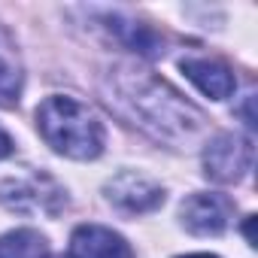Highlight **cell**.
<instances>
[{
    "mask_svg": "<svg viewBox=\"0 0 258 258\" xmlns=\"http://www.w3.org/2000/svg\"><path fill=\"white\" fill-rule=\"evenodd\" d=\"M22 91V67L10 43L0 40V106H13Z\"/></svg>",
    "mask_w": 258,
    "mask_h": 258,
    "instance_id": "30bf717a",
    "label": "cell"
},
{
    "mask_svg": "<svg viewBox=\"0 0 258 258\" xmlns=\"http://www.w3.org/2000/svg\"><path fill=\"white\" fill-rule=\"evenodd\" d=\"M4 195H0V201H7L13 210H22V213H49L55 216L58 207L64 204V191L46 179V176H31L25 182H10L0 188Z\"/></svg>",
    "mask_w": 258,
    "mask_h": 258,
    "instance_id": "5b68a950",
    "label": "cell"
},
{
    "mask_svg": "<svg viewBox=\"0 0 258 258\" xmlns=\"http://www.w3.org/2000/svg\"><path fill=\"white\" fill-rule=\"evenodd\" d=\"M231 216H234V204L225 195H191L188 201H182V222L191 234L201 237L222 234Z\"/></svg>",
    "mask_w": 258,
    "mask_h": 258,
    "instance_id": "8992f818",
    "label": "cell"
},
{
    "mask_svg": "<svg viewBox=\"0 0 258 258\" xmlns=\"http://www.w3.org/2000/svg\"><path fill=\"white\" fill-rule=\"evenodd\" d=\"M37 124L43 140L67 158L88 161L103 152V124L76 97L67 94L46 97L37 109Z\"/></svg>",
    "mask_w": 258,
    "mask_h": 258,
    "instance_id": "7a4b0ae2",
    "label": "cell"
},
{
    "mask_svg": "<svg viewBox=\"0 0 258 258\" xmlns=\"http://www.w3.org/2000/svg\"><path fill=\"white\" fill-rule=\"evenodd\" d=\"M73 258H134L131 246L103 225H82L73 231Z\"/></svg>",
    "mask_w": 258,
    "mask_h": 258,
    "instance_id": "52a82bcc",
    "label": "cell"
},
{
    "mask_svg": "<svg viewBox=\"0 0 258 258\" xmlns=\"http://www.w3.org/2000/svg\"><path fill=\"white\" fill-rule=\"evenodd\" d=\"M109 103L115 100L118 106H127L131 115L149 127L155 137H173V134H191L201 127L204 115L179 94L173 91L164 79L140 73V70H118L112 73V88H109Z\"/></svg>",
    "mask_w": 258,
    "mask_h": 258,
    "instance_id": "6da1fadb",
    "label": "cell"
},
{
    "mask_svg": "<svg viewBox=\"0 0 258 258\" xmlns=\"http://www.w3.org/2000/svg\"><path fill=\"white\" fill-rule=\"evenodd\" d=\"M182 73L213 100H225L231 97V91L237 88L234 73L222 64V61H210V58H188L182 61Z\"/></svg>",
    "mask_w": 258,
    "mask_h": 258,
    "instance_id": "ba28073f",
    "label": "cell"
},
{
    "mask_svg": "<svg viewBox=\"0 0 258 258\" xmlns=\"http://www.w3.org/2000/svg\"><path fill=\"white\" fill-rule=\"evenodd\" d=\"M106 198L115 210L127 213V216H137V213H149L155 207L164 204V191L161 185L149 182L146 176L137 173H121L106 185Z\"/></svg>",
    "mask_w": 258,
    "mask_h": 258,
    "instance_id": "277c9868",
    "label": "cell"
},
{
    "mask_svg": "<svg viewBox=\"0 0 258 258\" xmlns=\"http://www.w3.org/2000/svg\"><path fill=\"white\" fill-rule=\"evenodd\" d=\"M207 176L216 182H234L252 167V140L237 134H219L204 149Z\"/></svg>",
    "mask_w": 258,
    "mask_h": 258,
    "instance_id": "3957f363",
    "label": "cell"
},
{
    "mask_svg": "<svg viewBox=\"0 0 258 258\" xmlns=\"http://www.w3.org/2000/svg\"><path fill=\"white\" fill-rule=\"evenodd\" d=\"M10 152H13V140H10L7 131H0V158H7Z\"/></svg>",
    "mask_w": 258,
    "mask_h": 258,
    "instance_id": "8fae6325",
    "label": "cell"
},
{
    "mask_svg": "<svg viewBox=\"0 0 258 258\" xmlns=\"http://www.w3.org/2000/svg\"><path fill=\"white\" fill-rule=\"evenodd\" d=\"M46 255V240L34 228H19L0 237V258H43Z\"/></svg>",
    "mask_w": 258,
    "mask_h": 258,
    "instance_id": "9c48e42d",
    "label": "cell"
},
{
    "mask_svg": "<svg viewBox=\"0 0 258 258\" xmlns=\"http://www.w3.org/2000/svg\"><path fill=\"white\" fill-rule=\"evenodd\" d=\"M185 258H216V255H185Z\"/></svg>",
    "mask_w": 258,
    "mask_h": 258,
    "instance_id": "7c38bea8",
    "label": "cell"
},
{
    "mask_svg": "<svg viewBox=\"0 0 258 258\" xmlns=\"http://www.w3.org/2000/svg\"><path fill=\"white\" fill-rule=\"evenodd\" d=\"M52 258H70V255H52Z\"/></svg>",
    "mask_w": 258,
    "mask_h": 258,
    "instance_id": "4fadbf2b",
    "label": "cell"
}]
</instances>
